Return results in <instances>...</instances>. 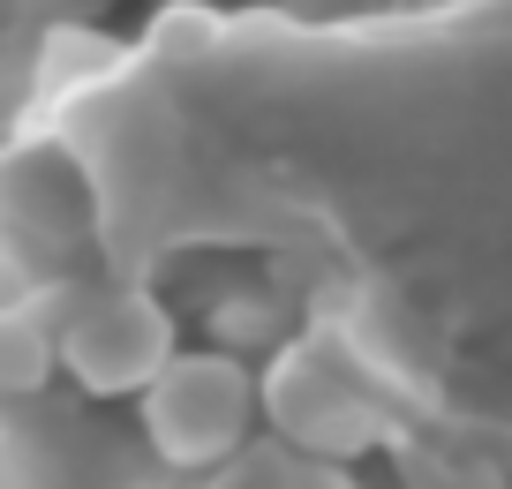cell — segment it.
Segmentation results:
<instances>
[{"instance_id": "cell-4", "label": "cell", "mask_w": 512, "mask_h": 489, "mask_svg": "<svg viewBox=\"0 0 512 489\" xmlns=\"http://www.w3.org/2000/svg\"><path fill=\"white\" fill-rule=\"evenodd\" d=\"M46 347L61 354L76 392L136 399L174 354V316L144 286H76V301H68V316L53 324Z\"/></svg>"}, {"instance_id": "cell-2", "label": "cell", "mask_w": 512, "mask_h": 489, "mask_svg": "<svg viewBox=\"0 0 512 489\" xmlns=\"http://www.w3.org/2000/svg\"><path fill=\"white\" fill-rule=\"evenodd\" d=\"M0 489H159V459L76 399H23L0 414Z\"/></svg>"}, {"instance_id": "cell-3", "label": "cell", "mask_w": 512, "mask_h": 489, "mask_svg": "<svg viewBox=\"0 0 512 489\" xmlns=\"http://www.w3.org/2000/svg\"><path fill=\"white\" fill-rule=\"evenodd\" d=\"M256 399L272 407L279 444L317 452V459H354V452H369V444L384 437L377 384H369L362 362H354L347 347H332V339H302V347H287Z\"/></svg>"}, {"instance_id": "cell-5", "label": "cell", "mask_w": 512, "mask_h": 489, "mask_svg": "<svg viewBox=\"0 0 512 489\" xmlns=\"http://www.w3.org/2000/svg\"><path fill=\"white\" fill-rule=\"evenodd\" d=\"M204 489H362L339 459L294 452V444H241L234 459L211 467Z\"/></svg>"}, {"instance_id": "cell-1", "label": "cell", "mask_w": 512, "mask_h": 489, "mask_svg": "<svg viewBox=\"0 0 512 489\" xmlns=\"http://www.w3.org/2000/svg\"><path fill=\"white\" fill-rule=\"evenodd\" d=\"M256 377L234 354H166V369L136 392V437L166 474H204L249 444Z\"/></svg>"}]
</instances>
